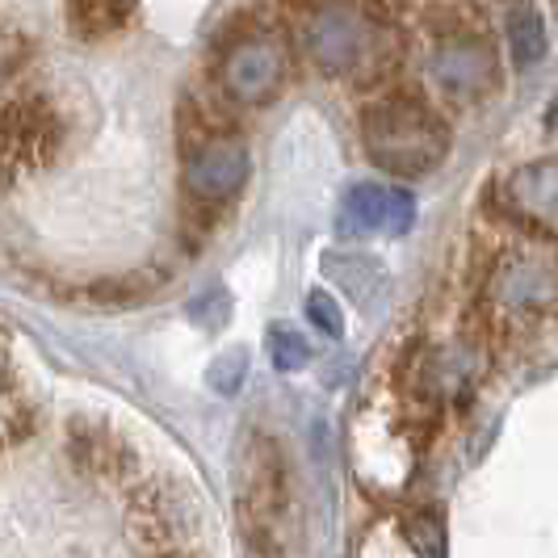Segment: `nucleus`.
Segmentation results:
<instances>
[{
  "instance_id": "nucleus-1",
  "label": "nucleus",
  "mask_w": 558,
  "mask_h": 558,
  "mask_svg": "<svg viewBox=\"0 0 558 558\" xmlns=\"http://www.w3.org/2000/svg\"><path fill=\"white\" fill-rule=\"evenodd\" d=\"M307 59L332 81H378L395 59V34L369 9L349 0L315 4L303 26Z\"/></svg>"
},
{
  "instance_id": "nucleus-2",
  "label": "nucleus",
  "mask_w": 558,
  "mask_h": 558,
  "mask_svg": "<svg viewBox=\"0 0 558 558\" xmlns=\"http://www.w3.org/2000/svg\"><path fill=\"white\" fill-rule=\"evenodd\" d=\"M365 156L391 177H424L446 160L449 126L412 97H387L362 118Z\"/></svg>"
},
{
  "instance_id": "nucleus-3",
  "label": "nucleus",
  "mask_w": 558,
  "mask_h": 558,
  "mask_svg": "<svg viewBox=\"0 0 558 558\" xmlns=\"http://www.w3.org/2000/svg\"><path fill=\"white\" fill-rule=\"evenodd\" d=\"M290 466L274 437H252L240 458V483H235V512L240 530L256 555L278 558L286 550V525H290Z\"/></svg>"
},
{
  "instance_id": "nucleus-4",
  "label": "nucleus",
  "mask_w": 558,
  "mask_h": 558,
  "mask_svg": "<svg viewBox=\"0 0 558 558\" xmlns=\"http://www.w3.org/2000/svg\"><path fill=\"white\" fill-rule=\"evenodd\" d=\"M281 84H286V47L269 29L240 34L219 59V88L244 110L269 106L281 93Z\"/></svg>"
},
{
  "instance_id": "nucleus-5",
  "label": "nucleus",
  "mask_w": 558,
  "mask_h": 558,
  "mask_svg": "<svg viewBox=\"0 0 558 558\" xmlns=\"http://www.w3.org/2000/svg\"><path fill=\"white\" fill-rule=\"evenodd\" d=\"M428 81L437 84L441 97L458 101V106H471L496 88L500 63H496V51L487 38L453 34L446 43H437V51L428 56Z\"/></svg>"
},
{
  "instance_id": "nucleus-6",
  "label": "nucleus",
  "mask_w": 558,
  "mask_h": 558,
  "mask_svg": "<svg viewBox=\"0 0 558 558\" xmlns=\"http://www.w3.org/2000/svg\"><path fill=\"white\" fill-rule=\"evenodd\" d=\"M59 118L51 106L22 97L0 110V181H9L22 168H43L59 151Z\"/></svg>"
},
{
  "instance_id": "nucleus-7",
  "label": "nucleus",
  "mask_w": 558,
  "mask_h": 558,
  "mask_svg": "<svg viewBox=\"0 0 558 558\" xmlns=\"http://www.w3.org/2000/svg\"><path fill=\"white\" fill-rule=\"evenodd\" d=\"M252 172V156L240 140H202L185 156V190L194 202L219 206L244 190Z\"/></svg>"
},
{
  "instance_id": "nucleus-8",
  "label": "nucleus",
  "mask_w": 558,
  "mask_h": 558,
  "mask_svg": "<svg viewBox=\"0 0 558 558\" xmlns=\"http://www.w3.org/2000/svg\"><path fill=\"white\" fill-rule=\"evenodd\" d=\"M416 223V197L395 185H353L344 194L340 231L353 235H403Z\"/></svg>"
},
{
  "instance_id": "nucleus-9",
  "label": "nucleus",
  "mask_w": 558,
  "mask_h": 558,
  "mask_svg": "<svg viewBox=\"0 0 558 558\" xmlns=\"http://www.w3.org/2000/svg\"><path fill=\"white\" fill-rule=\"evenodd\" d=\"M492 299L508 311H542L558 299V265L533 252L508 256L492 274Z\"/></svg>"
},
{
  "instance_id": "nucleus-10",
  "label": "nucleus",
  "mask_w": 558,
  "mask_h": 558,
  "mask_svg": "<svg viewBox=\"0 0 558 558\" xmlns=\"http://www.w3.org/2000/svg\"><path fill=\"white\" fill-rule=\"evenodd\" d=\"M68 458H72V471L84 478H118L122 483L135 471V458H131L126 441L97 420L68 424Z\"/></svg>"
},
{
  "instance_id": "nucleus-11",
  "label": "nucleus",
  "mask_w": 558,
  "mask_h": 558,
  "mask_svg": "<svg viewBox=\"0 0 558 558\" xmlns=\"http://www.w3.org/2000/svg\"><path fill=\"white\" fill-rule=\"evenodd\" d=\"M508 197L530 223L558 227V160H530L508 177Z\"/></svg>"
},
{
  "instance_id": "nucleus-12",
  "label": "nucleus",
  "mask_w": 558,
  "mask_h": 558,
  "mask_svg": "<svg viewBox=\"0 0 558 558\" xmlns=\"http://www.w3.org/2000/svg\"><path fill=\"white\" fill-rule=\"evenodd\" d=\"M504 29H508V51H512L517 68H533L537 59L546 56V22H542L533 0H512Z\"/></svg>"
},
{
  "instance_id": "nucleus-13",
  "label": "nucleus",
  "mask_w": 558,
  "mask_h": 558,
  "mask_svg": "<svg viewBox=\"0 0 558 558\" xmlns=\"http://www.w3.org/2000/svg\"><path fill=\"white\" fill-rule=\"evenodd\" d=\"M135 0H68V22L81 38H106L131 26Z\"/></svg>"
},
{
  "instance_id": "nucleus-14",
  "label": "nucleus",
  "mask_w": 558,
  "mask_h": 558,
  "mask_svg": "<svg viewBox=\"0 0 558 558\" xmlns=\"http://www.w3.org/2000/svg\"><path fill=\"white\" fill-rule=\"evenodd\" d=\"M328 274H340L344 278V290H353L362 303H369V294L374 290H383V269L374 265V260H365V256H328V265H324Z\"/></svg>"
},
{
  "instance_id": "nucleus-15",
  "label": "nucleus",
  "mask_w": 558,
  "mask_h": 558,
  "mask_svg": "<svg viewBox=\"0 0 558 558\" xmlns=\"http://www.w3.org/2000/svg\"><path fill=\"white\" fill-rule=\"evenodd\" d=\"M265 340H269V357H274L281 374H294V369H303L311 362V344L294 328H281L278 324V328H269Z\"/></svg>"
},
{
  "instance_id": "nucleus-16",
  "label": "nucleus",
  "mask_w": 558,
  "mask_h": 558,
  "mask_svg": "<svg viewBox=\"0 0 558 558\" xmlns=\"http://www.w3.org/2000/svg\"><path fill=\"white\" fill-rule=\"evenodd\" d=\"M244 374H248V353L244 349H231V353H223L219 362L210 365V387L219 395H235L240 383H244Z\"/></svg>"
},
{
  "instance_id": "nucleus-17",
  "label": "nucleus",
  "mask_w": 558,
  "mask_h": 558,
  "mask_svg": "<svg viewBox=\"0 0 558 558\" xmlns=\"http://www.w3.org/2000/svg\"><path fill=\"white\" fill-rule=\"evenodd\" d=\"M190 315H194L197 324H206V328H223L227 315H231V299H227L223 286H210L206 294H197L194 303H190Z\"/></svg>"
},
{
  "instance_id": "nucleus-18",
  "label": "nucleus",
  "mask_w": 558,
  "mask_h": 558,
  "mask_svg": "<svg viewBox=\"0 0 558 558\" xmlns=\"http://www.w3.org/2000/svg\"><path fill=\"white\" fill-rule=\"evenodd\" d=\"M307 319L324 336H340V332H344L340 307L332 303V294H324V290H311V294H307Z\"/></svg>"
},
{
  "instance_id": "nucleus-19",
  "label": "nucleus",
  "mask_w": 558,
  "mask_h": 558,
  "mask_svg": "<svg viewBox=\"0 0 558 558\" xmlns=\"http://www.w3.org/2000/svg\"><path fill=\"white\" fill-rule=\"evenodd\" d=\"M408 537L424 558H441L446 555V542H441V525L433 517H412L408 521Z\"/></svg>"
}]
</instances>
